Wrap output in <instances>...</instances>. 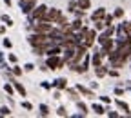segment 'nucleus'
<instances>
[{
	"label": "nucleus",
	"mask_w": 131,
	"mask_h": 118,
	"mask_svg": "<svg viewBox=\"0 0 131 118\" xmlns=\"http://www.w3.org/2000/svg\"><path fill=\"white\" fill-rule=\"evenodd\" d=\"M27 42L33 45V47H38V45H49L53 42V38L49 35H44V33H33V35L27 38Z\"/></svg>",
	"instance_id": "f257e3e1"
},
{
	"label": "nucleus",
	"mask_w": 131,
	"mask_h": 118,
	"mask_svg": "<svg viewBox=\"0 0 131 118\" xmlns=\"http://www.w3.org/2000/svg\"><path fill=\"white\" fill-rule=\"evenodd\" d=\"M80 37V44H84L86 47H91L95 44V38H96V29H86L82 27V31L78 33Z\"/></svg>",
	"instance_id": "f03ea898"
},
{
	"label": "nucleus",
	"mask_w": 131,
	"mask_h": 118,
	"mask_svg": "<svg viewBox=\"0 0 131 118\" xmlns=\"http://www.w3.org/2000/svg\"><path fill=\"white\" fill-rule=\"evenodd\" d=\"M47 6H44V4H40V6H35V9H33L31 13H29V18H31V22H40V20H46V15H47Z\"/></svg>",
	"instance_id": "7ed1b4c3"
},
{
	"label": "nucleus",
	"mask_w": 131,
	"mask_h": 118,
	"mask_svg": "<svg viewBox=\"0 0 131 118\" xmlns=\"http://www.w3.org/2000/svg\"><path fill=\"white\" fill-rule=\"evenodd\" d=\"M33 29H35V33H44V35H49V33L53 31V26H51V22H47V20H40V22H35V24H33Z\"/></svg>",
	"instance_id": "20e7f679"
},
{
	"label": "nucleus",
	"mask_w": 131,
	"mask_h": 118,
	"mask_svg": "<svg viewBox=\"0 0 131 118\" xmlns=\"http://www.w3.org/2000/svg\"><path fill=\"white\" fill-rule=\"evenodd\" d=\"M66 64V60L64 58H60L58 55H53V56H47V62H46V65H47V69H60V67Z\"/></svg>",
	"instance_id": "39448f33"
},
{
	"label": "nucleus",
	"mask_w": 131,
	"mask_h": 118,
	"mask_svg": "<svg viewBox=\"0 0 131 118\" xmlns=\"http://www.w3.org/2000/svg\"><path fill=\"white\" fill-rule=\"evenodd\" d=\"M62 18V13L60 9H47V15H46V20L47 22H51V24H58V20Z\"/></svg>",
	"instance_id": "423d86ee"
},
{
	"label": "nucleus",
	"mask_w": 131,
	"mask_h": 118,
	"mask_svg": "<svg viewBox=\"0 0 131 118\" xmlns=\"http://www.w3.org/2000/svg\"><path fill=\"white\" fill-rule=\"evenodd\" d=\"M115 47H117V42H115L113 38H107V40L102 44L100 53H102L104 56H109V53H111V51H115Z\"/></svg>",
	"instance_id": "0eeeda50"
},
{
	"label": "nucleus",
	"mask_w": 131,
	"mask_h": 118,
	"mask_svg": "<svg viewBox=\"0 0 131 118\" xmlns=\"http://www.w3.org/2000/svg\"><path fill=\"white\" fill-rule=\"evenodd\" d=\"M18 2H20L22 13H26V15H29L33 9H35V6H37V0H18Z\"/></svg>",
	"instance_id": "6e6552de"
},
{
	"label": "nucleus",
	"mask_w": 131,
	"mask_h": 118,
	"mask_svg": "<svg viewBox=\"0 0 131 118\" xmlns=\"http://www.w3.org/2000/svg\"><path fill=\"white\" fill-rule=\"evenodd\" d=\"M104 16H106V9H104V7H98L96 11H93L91 20H93V22H96V20H104Z\"/></svg>",
	"instance_id": "1a4fd4ad"
},
{
	"label": "nucleus",
	"mask_w": 131,
	"mask_h": 118,
	"mask_svg": "<svg viewBox=\"0 0 131 118\" xmlns=\"http://www.w3.org/2000/svg\"><path fill=\"white\" fill-rule=\"evenodd\" d=\"M102 58H104V55L100 53V51H96V53H93V56H91V64L96 67V65H102Z\"/></svg>",
	"instance_id": "9d476101"
},
{
	"label": "nucleus",
	"mask_w": 131,
	"mask_h": 118,
	"mask_svg": "<svg viewBox=\"0 0 131 118\" xmlns=\"http://www.w3.org/2000/svg\"><path fill=\"white\" fill-rule=\"evenodd\" d=\"M53 86H55L58 91H60V89H68V80H66V78H57Z\"/></svg>",
	"instance_id": "9b49d317"
},
{
	"label": "nucleus",
	"mask_w": 131,
	"mask_h": 118,
	"mask_svg": "<svg viewBox=\"0 0 131 118\" xmlns=\"http://www.w3.org/2000/svg\"><path fill=\"white\" fill-rule=\"evenodd\" d=\"M95 75H96L98 78L106 76V75H107V67H106V65H96V67H95Z\"/></svg>",
	"instance_id": "f8f14e48"
},
{
	"label": "nucleus",
	"mask_w": 131,
	"mask_h": 118,
	"mask_svg": "<svg viewBox=\"0 0 131 118\" xmlns=\"http://www.w3.org/2000/svg\"><path fill=\"white\" fill-rule=\"evenodd\" d=\"M77 89H78V93H82V95H86V96H89V98H95L93 89H88V87H84V86H77Z\"/></svg>",
	"instance_id": "ddd939ff"
},
{
	"label": "nucleus",
	"mask_w": 131,
	"mask_h": 118,
	"mask_svg": "<svg viewBox=\"0 0 131 118\" xmlns=\"http://www.w3.org/2000/svg\"><path fill=\"white\" fill-rule=\"evenodd\" d=\"M82 31V20L77 18L75 22H71V33H80Z\"/></svg>",
	"instance_id": "4468645a"
},
{
	"label": "nucleus",
	"mask_w": 131,
	"mask_h": 118,
	"mask_svg": "<svg viewBox=\"0 0 131 118\" xmlns=\"http://www.w3.org/2000/svg\"><path fill=\"white\" fill-rule=\"evenodd\" d=\"M11 82H13V86H15V89L18 91V93H20L22 96H26V87L22 86V84H20V82H16V80H11Z\"/></svg>",
	"instance_id": "2eb2a0df"
},
{
	"label": "nucleus",
	"mask_w": 131,
	"mask_h": 118,
	"mask_svg": "<svg viewBox=\"0 0 131 118\" xmlns=\"http://www.w3.org/2000/svg\"><path fill=\"white\" fill-rule=\"evenodd\" d=\"M115 104H117V107H118V109L126 111V114H129V105H127L126 102H122V100H117V102H115Z\"/></svg>",
	"instance_id": "dca6fc26"
},
{
	"label": "nucleus",
	"mask_w": 131,
	"mask_h": 118,
	"mask_svg": "<svg viewBox=\"0 0 131 118\" xmlns=\"http://www.w3.org/2000/svg\"><path fill=\"white\" fill-rule=\"evenodd\" d=\"M80 9H89L91 7V0H77Z\"/></svg>",
	"instance_id": "f3484780"
},
{
	"label": "nucleus",
	"mask_w": 131,
	"mask_h": 118,
	"mask_svg": "<svg viewBox=\"0 0 131 118\" xmlns=\"http://www.w3.org/2000/svg\"><path fill=\"white\" fill-rule=\"evenodd\" d=\"M0 20H2L7 27H11V26H13V18H11V16H7V15H2V16H0Z\"/></svg>",
	"instance_id": "a211bd4d"
},
{
	"label": "nucleus",
	"mask_w": 131,
	"mask_h": 118,
	"mask_svg": "<svg viewBox=\"0 0 131 118\" xmlns=\"http://www.w3.org/2000/svg\"><path fill=\"white\" fill-rule=\"evenodd\" d=\"M68 93H69V96H71L73 100H78V89H77V87H75V89H73V87H68Z\"/></svg>",
	"instance_id": "6ab92c4d"
},
{
	"label": "nucleus",
	"mask_w": 131,
	"mask_h": 118,
	"mask_svg": "<svg viewBox=\"0 0 131 118\" xmlns=\"http://www.w3.org/2000/svg\"><path fill=\"white\" fill-rule=\"evenodd\" d=\"M93 111H95L96 114H104V113H106L104 105H100V104H95V105H93Z\"/></svg>",
	"instance_id": "aec40b11"
},
{
	"label": "nucleus",
	"mask_w": 131,
	"mask_h": 118,
	"mask_svg": "<svg viewBox=\"0 0 131 118\" xmlns=\"http://www.w3.org/2000/svg\"><path fill=\"white\" fill-rule=\"evenodd\" d=\"M68 9H69V13H75L78 9V2H77V0H71L69 6H68Z\"/></svg>",
	"instance_id": "412c9836"
},
{
	"label": "nucleus",
	"mask_w": 131,
	"mask_h": 118,
	"mask_svg": "<svg viewBox=\"0 0 131 118\" xmlns=\"http://www.w3.org/2000/svg\"><path fill=\"white\" fill-rule=\"evenodd\" d=\"M77 107H78L82 113H84V114H88V105H86L84 102H78V100H77Z\"/></svg>",
	"instance_id": "4be33fe9"
},
{
	"label": "nucleus",
	"mask_w": 131,
	"mask_h": 118,
	"mask_svg": "<svg viewBox=\"0 0 131 118\" xmlns=\"http://www.w3.org/2000/svg\"><path fill=\"white\" fill-rule=\"evenodd\" d=\"M40 114L42 116H49V107L46 104H40Z\"/></svg>",
	"instance_id": "5701e85b"
},
{
	"label": "nucleus",
	"mask_w": 131,
	"mask_h": 118,
	"mask_svg": "<svg viewBox=\"0 0 131 118\" xmlns=\"http://www.w3.org/2000/svg\"><path fill=\"white\" fill-rule=\"evenodd\" d=\"M9 114H11V109H9L7 105L0 107V116H9Z\"/></svg>",
	"instance_id": "b1692460"
},
{
	"label": "nucleus",
	"mask_w": 131,
	"mask_h": 118,
	"mask_svg": "<svg viewBox=\"0 0 131 118\" xmlns=\"http://www.w3.org/2000/svg\"><path fill=\"white\" fill-rule=\"evenodd\" d=\"M4 91H6L7 95L13 96V93H15V86H11V84H6V86H4Z\"/></svg>",
	"instance_id": "393cba45"
},
{
	"label": "nucleus",
	"mask_w": 131,
	"mask_h": 118,
	"mask_svg": "<svg viewBox=\"0 0 131 118\" xmlns=\"http://www.w3.org/2000/svg\"><path fill=\"white\" fill-rule=\"evenodd\" d=\"M104 27H106L104 20H96V22H95V29H96V31H102Z\"/></svg>",
	"instance_id": "a878e982"
},
{
	"label": "nucleus",
	"mask_w": 131,
	"mask_h": 118,
	"mask_svg": "<svg viewBox=\"0 0 131 118\" xmlns=\"http://www.w3.org/2000/svg\"><path fill=\"white\" fill-rule=\"evenodd\" d=\"M113 16H115V18H122V16H124V9H122V7H117Z\"/></svg>",
	"instance_id": "bb28decb"
},
{
	"label": "nucleus",
	"mask_w": 131,
	"mask_h": 118,
	"mask_svg": "<svg viewBox=\"0 0 131 118\" xmlns=\"http://www.w3.org/2000/svg\"><path fill=\"white\" fill-rule=\"evenodd\" d=\"M104 24H106V27L113 24V15H106V16H104Z\"/></svg>",
	"instance_id": "cd10ccee"
},
{
	"label": "nucleus",
	"mask_w": 131,
	"mask_h": 118,
	"mask_svg": "<svg viewBox=\"0 0 131 118\" xmlns=\"http://www.w3.org/2000/svg\"><path fill=\"white\" fill-rule=\"evenodd\" d=\"M107 38H111V37H107V35H106V33H102V35H98V44H100V45H102V44H104V42H106Z\"/></svg>",
	"instance_id": "c85d7f7f"
},
{
	"label": "nucleus",
	"mask_w": 131,
	"mask_h": 118,
	"mask_svg": "<svg viewBox=\"0 0 131 118\" xmlns=\"http://www.w3.org/2000/svg\"><path fill=\"white\" fill-rule=\"evenodd\" d=\"M115 31H117V29H115L113 24H111V26H107V29H106V35H107V37H113V35H115Z\"/></svg>",
	"instance_id": "c756f323"
},
{
	"label": "nucleus",
	"mask_w": 131,
	"mask_h": 118,
	"mask_svg": "<svg viewBox=\"0 0 131 118\" xmlns=\"http://www.w3.org/2000/svg\"><path fill=\"white\" fill-rule=\"evenodd\" d=\"M11 71H13L15 76H20V75H22V69H20L18 65H13V69H11Z\"/></svg>",
	"instance_id": "7c9ffc66"
},
{
	"label": "nucleus",
	"mask_w": 131,
	"mask_h": 118,
	"mask_svg": "<svg viewBox=\"0 0 131 118\" xmlns=\"http://www.w3.org/2000/svg\"><path fill=\"white\" fill-rule=\"evenodd\" d=\"M57 114L58 116H68V111H66V107H58L57 109Z\"/></svg>",
	"instance_id": "2f4dec72"
},
{
	"label": "nucleus",
	"mask_w": 131,
	"mask_h": 118,
	"mask_svg": "<svg viewBox=\"0 0 131 118\" xmlns=\"http://www.w3.org/2000/svg\"><path fill=\"white\" fill-rule=\"evenodd\" d=\"M122 26H124V31L127 33V35H131V22H124Z\"/></svg>",
	"instance_id": "473e14b6"
},
{
	"label": "nucleus",
	"mask_w": 131,
	"mask_h": 118,
	"mask_svg": "<svg viewBox=\"0 0 131 118\" xmlns=\"http://www.w3.org/2000/svg\"><path fill=\"white\" fill-rule=\"evenodd\" d=\"M22 107H24V109H27V111H31V109H33V105H31L29 102H26V100L22 102Z\"/></svg>",
	"instance_id": "72a5a7b5"
},
{
	"label": "nucleus",
	"mask_w": 131,
	"mask_h": 118,
	"mask_svg": "<svg viewBox=\"0 0 131 118\" xmlns=\"http://www.w3.org/2000/svg\"><path fill=\"white\" fill-rule=\"evenodd\" d=\"M7 58H9V62H11V64H16V60H18V58H16L15 55H11V53H9V56H7Z\"/></svg>",
	"instance_id": "f704fd0d"
},
{
	"label": "nucleus",
	"mask_w": 131,
	"mask_h": 118,
	"mask_svg": "<svg viewBox=\"0 0 131 118\" xmlns=\"http://www.w3.org/2000/svg\"><path fill=\"white\" fill-rule=\"evenodd\" d=\"M24 69H26V71H33V69H35V65H33V64H26Z\"/></svg>",
	"instance_id": "c9c22d12"
},
{
	"label": "nucleus",
	"mask_w": 131,
	"mask_h": 118,
	"mask_svg": "<svg viewBox=\"0 0 131 118\" xmlns=\"http://www.w3.org/2000/svg\"><path fill=\"white\" fill-rule=\"evenodd\" d=\"M4 47H7V49L11 47V40L9 38H4Z\"/></svg>",
	"instance_id": "e433bc0d"
},
{
	"label": "nucleus",
	"mask_w": 131,
	"mask_h": 118,
	"mask_svg": "<svg viewBox=\"0 0 131 118\" xmlns=\"http://www.w3.org/2000/svg\"><path fill=\"white\" fill-rule=\"evenodd\" d=\"M100 100H102L104 104H109V102H111V98H109V96H100Z\"/></svg>",
	"instance_id": "4c0bfd02"
},
{
	"label": "nucleus",
	"mask_w": 131,
	"mask_h": 118,
	"mask_svg": "<svg viewBox=\"0 0 131 118\" xmlns=\"http://www.w3.org/2000/svg\"><path fill=\"white\" fill-rule=\"evenodd\" d=\"M107 75H111V76H118V71H117V69H111V71H107Z\"/></svg>",
	"instance_id": "58836bf2"
},
{
	"label": "nucleus",
	"mask_w": 131,
	"mask_h": 118,
	"mask_svg": "<svg viewBox=\"0 0 131 118\" xmlns=\"http://www.w3.org/2000/svg\"><path fill=\"white\" fill-rule=\"evenodd\" d=\"M89 62H91V58H89V56H86V60H84V64H82V65H84L86 69H88V65H89Z\"/></svg>",
	"instance_id": "ea45409f"
},
{
	"label": "nucleus",
	"mask_w": 131,
	"mask_h": 118,
	"mask_svg": "<svg viewBox=\"0 0 131 118\" xmlns=\"http://www.w3.org/2000/svg\"><path fill=\"white\" fill-rule=\"evenodd\" d=\"M107 116H111V118H118V113H115V111H111V113H107Z\"/></svg>",
	"instance_id": "a19ab883"
},
{
	"label": "nucleus",
	"mask_w": 131,
	"mask_h": 118,
	"mask_svg": "<svg viewBox=\"0 0 131 118\" xmlns=\"http://www.w3.org/2000/svg\"><path fill=\"white\" fill-rule=\"evenodd\" d=\"M42 87H44V89H51V84H47V82H42Z\"/></svg>",
	"instance_id": "79ce46f5"
},
{
	"label": "nucleus",
	"mask_w": 131,
	"mask_h": 118,
	"mask_svg": "<svg viewBox=\"0 0 131 118\" xmlns=\"http://www.w3.org/2000/svg\"><path fill=\"white\" fill-rule=\"evenodd\" d=\"M122 93H124V89H120V87L115 89V95H122Z\"/></svg>",
	"instance_id": "37998d69"
},
{
	"label": "nucleus",
	"mask_w": 131,
	"mask_h": 118,
	"mask_svg": "<svg viewBox=\"0 0 131 118\" xmlns=\"http://www.w3.org/2000/svg\"><path fill=\"white\" fill-rule=\"evenodd\" d=\"M4 33H6V27H4V26H0V35H4Z\"/></svg>",
	"instance_id": "c03bdc74"
},
{
	"label": "nucleus",
	"mask_w": 131,
	"mask_h": 118,
	"mask_svg": "<svg viewBox=\"0 0 131 118\" xmlns=\"http://www.w3.org/2000/svg\"><path fill=\"white\" fill-rule=\"evenodd\" d=\"M4 4H6V6L9 7V6H11V0H4Z\"/></svg>",
	"instance_id": "a18cd8bd"
},
{
	"label": "nucleus",
	"mask_w": 131,
	"mask_h": 118,
	"mask_svg": "<svg viewBox=\"0 0 131 118\" xmlns=\"http://www.w3.org/2000/svg\"><path fill=\"white\" fill-rule=\"evenodd\" d=\"M129 44H131V35H129Z\"/></svg>",
	"instance_id": "49530a36"
},
{
	"label": "nucleus",
	"mask_w": 131,
	"mask_h": 118,
	"mask_svg": "<svg viewBox=\"0 0 131 118\" xmlns=\"http://www.w3.org/2000/svg\"><path fill=\"white\" fill-rule=\"evenodd\" d=\"M129 58H131V56H129Z\"/></svg>",
	"instance_id": "de8ad7c7"
}]
</instances>
